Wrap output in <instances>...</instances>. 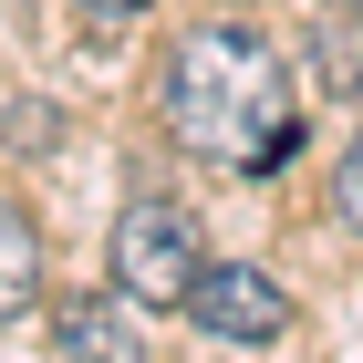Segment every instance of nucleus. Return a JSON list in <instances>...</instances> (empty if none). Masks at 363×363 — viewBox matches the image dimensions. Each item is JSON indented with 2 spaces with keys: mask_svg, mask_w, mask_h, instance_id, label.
Returning a JSON list of instances; mask_svg holds the SVG:
<instances>
[{
  "mask_svg": "<svg viewBox=\"0 0 363 363\" xmlns=\"http://www.w3.org/2000/svg\"><path fill=\"white\" fill-rule=\"evenodd\" d=\"M187 322L218 333V342H280L291 333V291H280L259 259H208L197 291H187Z\"/></svg>",
  "mask_w": 363,
  "mask_h": 363,
  "instance_id": "obj_3",
  "label": "nucleus"
},
{
  "mask_svg": "<svg viewBox=\"0 0 363 363\" xmlns=\"http://www.w3.org/2000/svg\"><path fill=\"white\" fill-rule=\"evenodd\" d=\"M353 11H363V0H353Z\"/></svg>",
  "mask_w": 363,
  "mask_h": 363,
  "instance_id": "obj_9",
  "label": "nucleus"
},
{
  "mask_svg": "<svg viewBox=\"0 0 363 363\" xmlns=\"http://www.w3.org/2000/svg\"><path fill=\"white\" fill-rule=\"evenodd\" d=\"M197 270H208L197 218L177 208V197H135V208H125V228H114V291H125L135 311H187Z\"/></svg>",
  "mask_w": 363,
  "mask_h": 363,
  "instance_id": "obj_2",
  "label": "nucleus"
},
{
  "mask_svg": "<svg viewBox=\"0 0 363 363\" xmlns=\"http://www.w3.org/2000/svg\"><path fill=\"white\" fill-rule=\"evenodd\" d=\"M322 62H333V84H363V52H353V31H322Z\"/></svg>",
  "mask_w": 363,
  "mask_h": 363,
  "instance_id": "obj_7",
  "label": "nucleus"
},
{
  "mask_svg": "<svg viewBox=\"0 0 363 363\" xmlns=\"http://www.w3.org/2000/svg\"><path fill=\"white\" fill-rule=\"evenodd\" d=\"M52 353H62V363H145L135 301H104V291H73V301L52 311Z\"/></svg>",
  "mask_w": 363,
  "mask_h": 363,
  "instance_id": "obj_4",
  "label": "nucleus"
},
{
  "mask_svg": "<svg viewBox=\"0 0 363 363\" xmlns=\"http://www.w3.org/2000/svg\"><path fill=\"white\" fill-rule=\"evenodd\" d=\"M94 21H135V11H156V0H84Z\"/></svg>",
  "mask_w": 363,
  "mask_h": 363,
  "instance_id": "obj_8",
  "label": "nucleus"
},
{
  "mask_svg": "<svg viewBox=\"0 0 363 363\" xmlns=\"http://www.w3.org/2000/svg\"><path fill=\"white\" fill-rule=\"evenodd\" d=\"M167 135L208 167H280L291 145H301V84H291V62H280L270 31L250 21H208L187 31L167 52Z\"/></svg>",
  "mask_w": 363,
  "mask_h": 363,
  "instance_id": "obj_1",
  "label": "nucleus"
},
{
  "mask_svg": "<svg viewBox=\"0 0 363 363\" xmlns=\"http://www.w3.org/2000/svg\"><path fill=\"white\" fill-rule=\"evenodd\" d=\"M333 218H342V228L363 239V135H353V156L333 167Z\"/></svg>",
  "mask_w": 363,
  "mask_h": 363,
  "instance_id": "obj_6",
  "label": "nucleus"
},
{
  "mask_svg": "<svg viewBox=\"0 0 363 363\" xmlns=\"http://www.w3.org/2000/svg\"><path fill=\"white\" fill-rule=\"evenodd\" d=\"M31 291H42V239H31V218L0 197V322L31 311Z\"/></svg>",
  "mask_w": 363,
  "mask_h": 363,
  "instance_id": "obj_5",
  "label": "nucleus"
}]
</instances>
